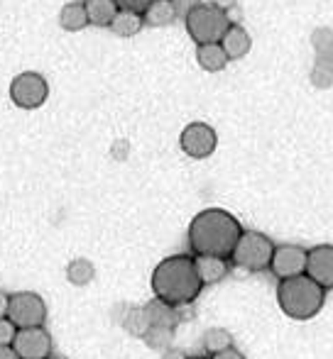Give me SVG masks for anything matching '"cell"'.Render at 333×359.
<instances>
[{
  "instance_id": "cell-1",
  "label": "cell",
  "mask_w": 333,
  "mask_h": 359,
  "mask_svg": "<svg viewBox=\"0 0 333 359\" xmlns=\"http://www.w3.org/2000/svg\"><path fill=\"white\" fill-rule=\"evenodd\" d=\"M240 227L238 217L223 208H206L201 213L194 215V220L189 222V240L191 257L199 255H214V257H226L228 259L233 252L235 242H238Z\"/></svg>"
},
{
  "instance_id": "cell-2",
  "label": "cell",
  "mask_w": 333,
  "mask_h": 359,
  "mask_svg": "<svg viewBox=\"0 0 333 359\" xmlns=\"http://www.w3.org/2000/svg\"><path fill=\"white\" fill-rule=\"evenodd\" d=\"M150 286H152L155 298L171 308L189 306L204 291V284H201L199 271H196L194 264V257L189 255L164 257L152 269Z\"/></svg>"
},
{
  "instance_id": "cell-3",
  "label": "cell",
  "mask_w": 333,
  "mask_h": 359,
  "mask_svg": "<svg viewBox=\"0 0 333 359\" xmlns=\"http://www.w3.org/2000/svg\"><path fill=\"white\" fill-rule=\"evenodd\" d=\"M326 303V291L306 274L282 279L277 284V306L292 320H311Z\"/></svg>"
},
{
  "instance_id": "cell-4",
  "label": "cell",
  "mask_w": 333,
  "mask_h": 359,
  "mask_svg": "<svg viewBox=\"0 0 333 359\" xmlns=\"http://www.w3.org/2000/svg\"><path fill=\"white\" fill-rule=\"evenodd\" d=\"M272 252H275V242L270 235L260 230H243L228 259L230 266H238L248 274H260L270 269Z\"/></svg>"
},
{
  "instance_id": "cell-5",
  "label": "cell",
  "mask_w": 333,
  "mask_h": 359,
  "mask_svg": "<svg viewBox=\"0 0 333 359\" xmlns=\"http://www.w3.org/2000/svg\"><path fill=\"white\" fill-rule=\"evenodd\" d=\"M228 27L226 13L211 3H196L186 13V32L196 44H218Z\"/></svg>"
},
{
  "instance_id": "cell-6",
  "label": "cell",
  "mask_w": 333,
  "mask_h": 359,
  "mask_svg": "<svg viewBox=\"0 0 333 359\" xmlns=\"http://www.w3.org/2000/svg\"><path fill=\"white\" fill-rule=\"evenodd\" d=\"M8 320L13 323L18 330H25V327H42L44 320H47V303L34 291L10 293Z\"/></svg>"
},
{
  "instance_id": "cell-7",
  "label": "cell",
  "mask_w": 333,
  "mask_h": 359,
  "mask_svg": "<svg viewBox=\"0 0 333 359\" xmlns=\"http://www.w3.org/2000/svg\"><path fill=\"white\" fill-rule=\"evenodd\" d=\"M49 98V83L42 74L22 72L10 81V100L22 110H37Z\"/></svg>"
},
{
  "instance_id": "cell-8",
  "label": "cell",
  "mask_w": 333,
  "mask_h": 359,
  "mask_svg": "<svg viewBox=\"0 0 333 359\" xmlns=\"http://www.w3.org/2000/svg\"><path fill=\"white\" fill-rule=\"evenodd\" d=\"M179 147L191 159H209L218 147V135L209 123H189L179 135Z\"/></svg>"
},
{
  "instance_id": "cell-9",
  "label": "cell",
  "mask_w": 333,
  "mask_h": 359,
  "mask_svg": "<svg viewBox=\"0 0 333 359\" xmlns=\"http://www.w3.org/2000/svg\"><path fill=\"white\" fill-rule=\"evenodd\" d=\"M306 247L301 245H275L270 262V274L275 279H292V276H301L306 271Z\"/></svg>"
},
{
  "instance_id": "cell-10",
  "label": "cell",
  "mask_w": 333,
  "mask_h": 359,
  "mask_svg": "<svg viewBox=\"0 0 333 359\" xmlns=\"http://www.w3.org/2000/svg\"><path fill=\"white\" fill-rule=\"evenodd\" d=\"M13 350L20 359H52V335L42 327H25L18 330L13 340Z\"/></svg>"
},
{
  "instance_id": "cell-11",
  "label": "cell",
  "mask_w": 333,
  "mask_h": 359,
  "mask_svg": "<svg viewBox=\"0 0 333 359\" xmlns=\"http://www.w3.org/2000/svg\"><path fill=\"white\" fill-rule=\"evenodd\" d=\"M306 276L324 291L333 288V245H316L306 252Z\"/></svg>"
},
{
  "instance_id": "cell-12",
  "label": "cell",
  "mask_w": 333,
  "mask_h": 359,
  "mask_svg": "<svg viewBox=\"0 0 333 359\" xmlns=\"http://www.w3.org/2000/svg\"><path fill=\"white\" fill-rule=\"evenodd\" d=\"M194 264H196V271H199V279L204 286L221 284V281L230 274V259H226V257L199 255V257H194Z\"/></svg>"
},
{
  "instance_id": "cell-13",
  "label": "cell",
  "mask_w": 333,
  "mask_h": 359,
  "mask_svg": "<svg viewBox=\"0 0 333 359\" xmlns=\"http://www.w3.org/2000/svg\"><path fill=\"white\" fill-rule=\"evenodd\" d=\"M218 44L223 47L228 62H238V59H243L245 54L250 52L252 37H250V32L243 27V25H230V27L226 29L223 39H221Z\"/></svg>"
},
{
  "instance_id": "cell-14",
  "label": "cell",
  "mask_w": 333,
  "mask_h": 359,
  "mask_svg": "<svg viewBox=\"0 0 333 359\" xmlns=\"http://www.w3.org/2000/svg\"><path fill=\"white\" fill-rule=\"evenodd\" d=\"M311 44H314V67L326 69L333 74V29L331 27H316L311 34Z\"/></svg>"
},
{
  "instance_id": "cell-15",
  "label": "cell",
  "mask_w": 333,
  "mask_h": 359,
  "mask_svg": "<svg viewBox=\"0 0 333 359\" xmlns=\"http://www.w3.org/2000/svg\"><path fill=\"white\" fill-rule=\"evenodd\" d=\"M143 311H145V316H148L150 327H169V330H174V327L179 325V308L166 306V303L157 301V298L150 301Z\"/></svg>"
},
{
  "instance_id": "cell-16",
  "label": "cell",
  "mask_w": 333,
  "mask_h": 359,
  "mask_svg": "<svg viewBox=\"0 0 333 359\" xmlns=\"http://www.w3.org/2000/svg\"><path fill=\"white\" fill-rule=\"evenodd\" d=\"M196 62L204 72L209 74H218L228 67V57H226L223 47L221 44H199L196 47Z\"/></svg>"
},
{
  "instance_id": "cell-17",
  "label": "cell",
  "mask_w": 333,
  "mask_h": 359,
  "mask_svg": "<svg viewBox=\"0 0 333 359\" xmlns=\"http://www.w3.org/2000/svg\"><path fill=\"white\" fill-rule=\"evenodd\" d=\"M176 18V5L174 0H152V3L145 8L143 20L148 27H166Z\"/></svg>"
},
{
  "instance_id": "cell-18",
  "label": "cell",
  "mask_w": 333,
  "mask_h": 359,
  "mask_svg": "<svg viewBox=\"0 0 333 359\" xmlns=\"http://www.w3.org/2000/svg\"><path fill=\"white\" fill-rule=\"evenodd\" d=\"M143 27H145L143 13H133V10H118L108 25L110 32L118 34V37H135Z\"/></svg>"
},
{
  "instance_id": "cell-19",
  "label": "cell",
  "mask_w": 333,
  "mask_h": 359,
  "mask_svg": "<svg viewBox=\"0 0 333 359\" xmlns=\"http://www.w3.org/2000/svg\"><path fill=\"white\" fill-rule=\"evenodd\" d=\"M84 8L89 25H96V27H108L113 15L118 13V5L113 0H84Z\"/></svg>"
},
{
  "instance_id": "cell-20",
  "label": "cell",
  "mask_w": 333,
  "mask_h": 359,
  "mask_svg": "<svg viewBox=\"0 0 333 359\" xmlns=\"http://www.w3.org/2000/svg\"><path fill=\"white\" fill-rule=\"evenodd\" d=\"M86 25H89V18H86L84 3H79V0L67 3L59 10V27L67 29V32H81Z\"/></svg>"
},
{
  "instance_id": "cell-21",
  "label": "cell",
  "mask_w": 333,
  "mask_h": 359,
  "mask_svg": "<svg viewBox=\"0 0 333 359\" xmlns=\"http://www.w3.org/2000/svg\"><path fill=\"white\" fill-rule=\"evenodd\" d=\"M93 279H96V266H93V262H91V259H86V257H77V259L69 262L67 281L72 286L84 288V286H89Z\"/></svg>"
},
{
  "instance_id": "cell-22",
  "label": "cell",
  "mask_w": 333,
  "mask_h": 359,
  "mask_svg": "<svg viewBox=\"0 0 333 359\" xmlns=\"http://www.w3.org/2000/svg\"><path fill=\"white\" fill-rule=\"evenodd\" d=\"M201 342H204V350L209 357L218 355V352L228 350V347H235L233 332L226 330V327H209V330L204 332V337H201Z\"/></svg>"
},
{
  "instance_id": "cell-23",
  "label": "cell",
  "mask_w": 333,
  "mask_h": 359,
  "mask_svg": "<svg viewBox=\"0 0 333 359\" xmlns=\"http://www.w3.org/2000/svg\"><path fill=\"white\" fill-rule=\"evenodd\" d=\"M123 325L130 335H138V337H143L150 330L148 316H145L143 308H128V316L123 318Z\"/></svg>"
},
{
  "instance_id": "cell-24",
  "label": "cell",
  "mask_w": 333,
  "mask_h": 359,
  "mask_svg": "<svg viewBox=\"0 0 333 359\" xmlns=\"http://www.w3.org/2000/svg\"><path fill=\"white\" fill-rule=\"evenodd\" d=\"M143 340L148 342L152 350H169L171 347V330L169 327H150L143 335Z\"/></svg>"
},
{
  "instance_id": "cell-25",
  "label": "cell",
  "mask_w": 333,
  "mask_h": 359,
  "mask_svg": "<svg viewBox=\"0 0 333 359\" xmlns=\"http://www.w3.org/2000/svg\"><path fill=\"white\" fill-rule=\"evenodd\" d=\"M309 79H311V83L316 86V88H331L333 86V74L331 72H326V69H319V67H314L311 69V74H309Z\"/></svg>"
},
{
  "instance_id": "cell-26",
  "label": "cell",
  "mask_w": 333,
  "mask_h": 359,
  "mask_svg": "<svg viewBox=\"0 0 333 359\" xmlns=\"http://www.w3.org/2000/svg\"><path fill=\"white\" fill-rule=\"evenodd\" d=\"M15 335H18V327L8 318H0V345H13Z\"/></svg>"
},
{
  "instance_id": "cell-27",
  "label": "cell",
  "mask_w": 333,
  "mask_h": 359,
  "mask_svg": "<svg viewBox=\"0 0 333 359\" xmlns=\"http://www.w3.org/2000/svg\"><path fill=\"white\" fill-rule=\"evenodd\" d=\"M115 5H118V10H133V13H145V8H148L152 0H113Z\"/></svg>"
},
{
  "instance_id": "cell-28",
  "label": "cell",
  "mask_w": 333,
  "mask_h": 359,
  "mask_svg": "<svg viewBox=\"0 0 333 359\" xmlns=\"http://www.w3.org/2000/svg\"><path fill=\"white\" fill-rule=\"evenodd\" d=\"M209 359H245V355L238 350V347H228V350L218 352V355H214V357H209Z\"/></svg>"
},
{
  "instance_id": "cell-29",
  "label": "cell",
  "mask_w": 333,
  "mask_h": 359,
  "mask_svg": "<svg viewBox=\"0 0 333 359\" xmlns=\"http://www.w3.org/2000/svg\"><path fill=\"white\" fill-rule=\"evenodd\" d=\"M8 306H10V293H5L0 288V318H8Z\"/></svg>"
},
{
  "instance_id": "cell-30",
  "label": "cell",
  "mask_w": 333,
  "mask_h": 359,
  "mask_svg": "<svg viewBox=\"0 0 333 359\" xmlns=\"http://www.w3.org/2000/svg\"><path fill=\"white\" fill-rule=\"evenodd\" d=\"M162 359H189V357H186V352L176 350V347H169V350L162 352Z\"/></svg>"
},
{
  "instance_id": "cell-31",
  "label": "cell",
  "mask_w": 333,
  "mask_h": 359,
  "mask_svg": "<svg viewBox=\"0 0 333 359\" xmlns=\"http://www.w3.org/2000/svg\"><path fill=\"white\" fill-rule=\"evenodd\" d=\"M0 359H20V357L13 350V345H0Z\"/></svg>"
},
{
  "instance_id": "cell-32",
  "label": "cell",
  "mask_w": 333,
  "mask_h": 359,
  "mask_svg": "<svg viewBox=\"0 0 333 359\" xmlns=\"http://www.w3.org/2000/svg\"><path fill=\"white\" fill-rule=\"evenodd\" d=\"M206 3H211V5H216V8H221L226 13L228 8H233V5H238L235 0H206Z\"/></svg>"
},
{
  "instance_id": "cell-33",
  "label": "cell",
  "mask_w": 333,
  "mask_h": 359,
  "mask_svg": "<svg viewBox=\"0 0 333 359\" xmlns=\"http://www.w3.org/2000/svg\"><path fill=\"white\" fill-rule=\"evenodd\" d=\"M189 359H209V357H189Z\"/></svg>"
},
{
  "instance_id": "cell-34",
  "label": "cell",
  "mask_w": 333,
  "mask_h": 359,
  "mask_svg": "<svg viewBox=\"0 0 333 359\" xmlns=\"http://www.w3.org/2000/svg\"><path fill=\"white\" fill-rule=\"evenodd\" d=\"M54 359H69V357H54Z\"/></svg>"
}]
</instances>
